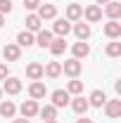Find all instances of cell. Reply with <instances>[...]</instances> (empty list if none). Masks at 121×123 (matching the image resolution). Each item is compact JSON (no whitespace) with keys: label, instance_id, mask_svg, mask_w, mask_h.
I'll list each match as a JSON object with an SVG mask.
<instances>
[{"label":"cell","instance_id":"obj_14","mask_svg":"<svg viewBox=\"0 0 121 123\" xmlns=\"http://www.w3.org/2000/svg\"><path fill=\"white\" fill-rule=\"evenodd\" d=\"M17 45L19 47H31L33 45V33H31V31H21V33L17 36Z\"/></svg>","mask_w":121,"mask_h":123},{"label":"cell","instance_id":"obj_7","mask_svg":"<svg viewBox=\"0 0 121 123\" xmlns=\"http://www.w3.org/2000/svg\"><path fill=\"white\" fill-rule=\"evenodd\" d=\"M2 55H5V59H7V62H17V59H19V55H21V50H19V45H14V43H7L5 50H2Z\"/></svg>","mask_w":121,"mask_h":123},{"label":"cell","instance_id":"obj_11","mask_svg":"<svg viewBox=\"0 0 121 123\" xmlns=\"http://www.w3.org/2000/svg\"><path fill=\"white\" fill-rule=\"evenodd\" d=\"M105 33L109 36V38H119V36H121V24H119V19H112L109 24H105Z\"/></svg>","mask_w":121,"mask_h":123},{"label":"cell","instance_id":"obj_18","mask_svg":"<svg viewBox=\"0 0 121 123\" xmlns=\"http://www.w3.org/2000/svg\"><path fill=\"white\" fill-rule=\"evenodd\" d=\"M88 107H90V104H88V99H83V97H76L74 102H71V109H74L76 114H81V116L88 111Z\"/></svg>","mask_w":121,"mask_h":123},{"label":"cell","instance_id":"obj_34","mask_svg":"<svg viewBox=\"0 0 121 123\" xmlns=\"http://www.w3.org/2000/svg\"><path fill=\"white\" fill-rule=\"evenodd\" d=\"M2 24H5V14H0V26H2Z\"/></svg>","mask_w":121,"mask_h":123},{"label":"cell","instance_id":"obj_15","mask_svg":"<svg viewBox=\"0 0 121 123\" xmlns=\"http://www.w3.org/2000/svg\"><path fill=\"white\" fill-rule=\"evenodd\" d=\"M57 14V7L55 5H38V17L40 19H52Z\"/></svg>","mask_w":121,"mask_h":123},{"label":"cell","instance_id":"obj_25","mask_svg":"<svg viewBox=\"0 0 121 123\" xmlns=\"http://www.w3.org/2000/svg\"><path fill=\"white\" fill-rule=\"evenodd\" d=\"M38 114L43 116V121H50V118H55V114H57V109L52 107V104H47V107L38 109Z\"/></svg>","mask_w":121,"mask_h":123},{"label":"cell","instance_id":"obj_2","mask_svg":"<svg viewBox=\"0 0 121 123\" xmlns=\"http://www.w3.org/2000/svg\"><path fill=\"white\" fill-rule=\"evenodd\" d=\"M29 95H31V99H40V97H45V95H47L45 83H40V80H33V83L29 85Z\"/></svg>","mask_w":121,"mask_h":123},{"label":"cell","instance_id":"obj_12","mask_svg":"<svg viewBox=\"0 0 121 123\" xmlns=\"http://www.w3.org/2000/svg\"><path fill=\"white\" fill-rule=\"evenodd\" d=\"M90 55V45L88 43H83V40H78L74 45V59H81V57H88Z\"/></svg>","mask_w":121,"mask_h":123},{"label":"cell","instance_id":"obj_9","mask_svg":"<svg viewBox=\"0 0 121 123\" xmlns=\"http://www.w3.org/2000/svg\"><path fill=\"white\" fill-rule=\"evenodd\" d=\"M2 90L7 92V95H17V92L21 90V80H19V78H5Z\"/></svg>","mask_w":121,"mask_h":123},{"label":"cell","instance_id":"obj_23","mask_svg":"<svg viewBox=\"0 0 121 123\" xmlns=\"http://www.w3.org/2000/svg\"><path fill=\"white\" fill-rule=\"evenodd\" d=\"M74 33L78 36V40H86V38L90 36V26H88V24H76V26H74Z\"/></svg>","mask_w":121,"mask_h":123},{"label":"cell","instance_id":"obj_22","mask_svg":"<svg viewBox=\"0 0 121 123\" xmlns=\"http://www.w3.org/2000/svg\"><path fill=\"white\" fill-rule=\"evenodd\" d=\"M40 17L38 14H29L26 17V31H40Z\"/></svg>","mask_w":121,"mask_h":123},{"label":"cell","instance_id":"obj_13","mask_svg":"<svg viewBox=\"0 0 121 123\" xmlns=\"http://www.w3.org/2000/svg\"><path fill=\"white\" fill-rule=\"evenodd\" d=\"M105 12H107L109 19H119V17H121V2L109 0V2H107V7H105Z\"/></svg>","mask_w":121,"mask_h":123},{"label":"cell","instance_id":"obj_17","mask_svg":"<svg viewBox=\"0 0 121 123\" xmlns=\"http://www.w3.org/2000/svg\"><path fill=\"white\" fill-rule=\"evenodd\" d=\"M105 102H107V95H105V92H102V90H93L88 104H93V107H102Z\"/></svg>","mask_w":121,"mask_h":123},{"label":"cell","instance_id":"obj_16","mask_svg":"<svg viewBox=\"0 0 121 123\" xmlns=\"http://www.w3.org/2000/svg\"><path fill=\"white\" fill-rule=\"evenodd\" d=\"M86 19H88V21H100V19H102V10H100V5H90V7H86Z\"/></svg>","mask_w":121,"mask_h":123},{"label":"cell","instance_id":"obj_27","mask_svg":"<svg viewBox=\"0 0 121 123\" xmlns=\"http://www.w3.org/2000/svg\"><path fill=\"white\" fill-rule=\"evenodd\" d=\"M67 92H71V95H81V92H83V83H81V80H69Z\"/></svg>","mask_w":121,"mask_h":123},{"label":"cell","instance_id":"obj_28","mask_svg":"<svg viewBox=\"0 0 121 123\" xmlns=\"http://www.w3.org/2000/svg\"><path fill=\"white\" fill-rule=\"evenodd\" d=\"M12 12V0H0V14H10Z\"/></svg>","mask_w":121,"mask_h":123},{"label":"cell","instance_id":"obj_32","mask_svg":"<svg viewBox=\"0 0 121 123\" xmlns=\"http://www.w3.org/2000/svg\"><path fill=\"white\" fill-rule=\"evenodd\" d=\"M12 123H29V118H17V121H12Z\"/></svg>","mask_w":121,"mask_h":123},{"label":"cell","instance_id":"obj_33","mask_svg":"<svg viewBox=\"0 0 121 123\" xmlns=\"http://www.w3.org/2000/svg\"><path fill=\"white\" fill-rule=\"evenodd\" d=\"M95 2H97V5H107L109 0H95Z\"/></svg>","mask_w":121,"mask_h":123},{"label":"cell","instance_id":"obj_31","mask_svg":"<svg viewBox=\"0 0 121 123\" xmlns=\"http://www.w3.org/2000/svg\"><path fill=\"white\" fill-rule=\"evenodd\" d=\"M76 123H93V121H90V118H78Z\"/></svg>","mask_w":121,"mask_h":123},{"label":"cell","instance_id":"obj_10","mask_svg":"<svg viewBox=\"0 0 121 123\" xmlns=\"http://www.w3.org/2000/svg\"><path fill=\"white\" fill-rule=\"evenodd\" d=\"M52 31H55L60 38H64V36L71 31V24H69V19H57V21H55V26H52Z\"/></svg>","mask_w":121,"mask_h":123},{"label":"cell","instance_id":"obj_19","mask_svg":"<svg viewBox=\"0 0 121 123\" xmlns=\"http://www.w3.org/2000/svg\"><path fill=\"white\" fill-rule=\"evenodd\" d=\"M50 52L52 55H64V50H67V43H64V38H55L52 43H50Z\"/></svg>","mask_w":121,"mask_h":123},{"label":"cell","instance_id":"obj_26","mask_svg":"<svg viewBox=\"0 0 121 123\" xmlns=\"http://www.w3.org/2000/svg\"><path fill=\"white\" fill-rule=\"evenodd\" d=\"M107 55H109V57H119L121 55V43L119 40H112V43L107 45Z\"/></svg>","mask_w":121,"mask_h":123},{"label":"cell","instance_id":"obj_35","mask_svg":"<svg viewBox=\"0 0 121 123\" xmlns=\"http://www.w3.org/2000/svg\"><path fill=\"white\" fill-rule=\"evenodd\" d=\"M45 123H57V121H55V118H50V121H45Z\"/></svg>","mask_w":121,"mask_h":123},{"label":"cell","instance_id":"obj_3","mask_svg":"<svg viewBox=\"0 0 121 123\" xmlns=\"http://www.w3.org/2000/svg\"><path fill=\"white\" fill-rule=\"evenodd\" d=\"M69 104V92L67 90H55L52 92V107L60 109V107H67Z\"/></svg>","mask_w":121,"mask_h":123},{"label":"cell","instance_id":"obj_5","mask_svg":"<svg viewBox=\"0 0 121 123\" xmlns=\"http://www.w3.org/2000/svg\"><path fill=\"white\" fill-rule=\"evenodd\" d=\"M26 76H29L31 80H40V78H43V64L31 62L29 66H26Z\"/></svg>","mask_w":121,"mask_h":123},{"label":"cell","instance_id":"obj_30","mask_svg":"<svg viewBox=\"0 0 121 123\" xmlns=\"http://www.w3.org/2000/svg\"><path fill=\"white\" fill-rule=\"evenodd\" d=\"M7 78V64H0V80Z\"/></svg>","mask_w":121,"mask_h":123},{"label":"cell","instance_id":"obj_29","mask_svg":"<svg viewBox=\"0 0 121 123\" xmlns=\"http://www.w3.org/2000/svg\"><path fill=\"white\" fill-rule=\"evenodd\" d=\"M38 5H40V0H24V7L26 10H38Z\"/></svg>","mask_w":121,"mask_h":123},{"label":"cell","instance_id":"obj_24","mask_svg":"<svg viewBox=\"0 0 121 123\" xmlns=\"http://www.w3.org/2000/svg\"><path fill=\"white\" fill-rule=\"evenodd\" d=\"M36 40H38V45H40V47H47L50 43H52V33L40 29V31H38V38H36Z\"/></svg>","mask_w":121,"mask_h":123},{"label":"cell","instance_id":"obj_8","mask_svg":"<svg viewBox=\"0 0 121 123\" xmlns=\"http://www.w3.org/2000/svg\"><path fill=\"white\" fill-rule=\"evenodd\" d=\"M60 74H62L60 62H47V66H43V76H47V78H57Z\"/></svg>","mask_w":121,"mask_h":123},{"label":"cell","instance_id":"obj_21","mask_svg":"<svg viewBox=\"0 0 121 123\" xmlns=\"http://www.w3.org/2000/svg\"><path fill=\"white\" fill-rule=\"evenodd\" d=\"M81 14H83V7H81V5H69V7H67V19H69V21L81 19Z\"/></svg>","mask_w":121,"mask_h":123},{"label":"cell","instance_id":"obj_1","mask_svg":"<svg viewBox=\"0 0 121 123\" xmlns=\"http://www.w3.org/2000/svg\"><path fill=\"white\" fill-rule=\"evenodd\" d=\"M81 69H83V66H81V62H78V59H67L64 64H62V71H64L67 76H71V78L78 76Z\"/></svg>","mask_w":121,"mask_h":123},{"label":"cell","instance_id":"obj_6","mask_svg":"<svg viewBox=\"0 0 121 123\" xmlns=\"http://www.w3.org/2000/svg\"><path fill=\"white\" fill-rule=\"evenodd\" d=\"M19 111H21V116H24V118L36 116V114H38V104H36V99H26V102L21 104V109H19Z\"/></svg>","mask_w":121,"mask_h":123},{"label":"cell","instance_id":"obj_20","mask_svg":"<svg viewBox=\"0 0 121 123\" xmlns=\"http://www.w3.org/2000/svg\"><path fill=\"white\" fill-rule=\"evenodd\" d=\"M14 111H17V107L7 99V102H0V116H5V118H12L14 116Z\"/></svg>","mask_w":121,"mask_h":123},{"label":"cell","instance_id":"obj_36","mask_svg":"<svg viewBox=\"0 0 121 123\" xmlns=\"http://www.w3.org/2000/svg\"><path fill=\"white\" fill-rule=\"evenodd\" d=\"M0 97H2V88H0Z\"/></svg>","mask_w":121,"mask_h":123},{"label":"cell","instance_id":"obj_4","mask_svg":"<svg viewBox=\"0 0 121 123\" xmlns=\"http://www.w3.org/2000/svg\"><path fill=\"white\" fill-rule=\"evenodd\" d=\"M105 109H107V116L109 118H119L121 116V99H109V102H105Z\"/></svg>","mask_w":121,"mask_h":123}]
</instances>
